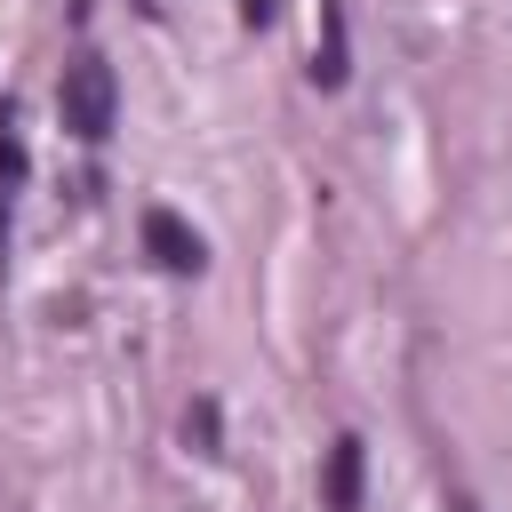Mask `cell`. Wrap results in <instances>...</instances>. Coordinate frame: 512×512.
Masks as SVG:
<instances>
[{"mask_svg":"<svg viewBox=\"0 0 512 512\" xmlns=\"http://www.w3.org/2000/svg\"><path fill=\"white\" fill-rule=\"evenodd\" d=\"M56 112H64V128H72L80 144H104L112 120H120V80H112V64H104V56H72L64 80H56Z\"/></svg>","mask_w":512,"mask_h":512,"instance_id":"obj_1","label":"cell"},{"mask_svg":"<svg viewBox=\"0 0 512 512\" xmlns=\"http://www.w3.org/2000/svg\"><path fill=\"white\" fill-rule=\"evenodd\" d=\"M144 248H152L160 272H200V264H208V240H200L176 208H144Z\"/></svg>","mask_w":512,"mask_h":512,"instance_id":"obj_2","label":"cell"},{"mask_svg":"<svg viewBox=\"0 0 512 512\" xmlns=\"http://www.w3.org/2000/svg\"><path fill=\"white\" fill-rule=\"evenodd\" d=\"M360 480H368V440L360 432H336L328 440V464H320V504L328 512H360Z\"/></svg>","mask_w":512,"mask_h":512,"instance_id":"obj_3","label":"cell"},{"mask_svg":"<svg viewBox=\"0 0 512 512\" xmlns=\"http://www.w3.org/2000/svg\"><path fill=\"white\" fill-rule=\"evenodd\" d=\"M320 32H328V40H320V56H312V80H320V88H344L352 56H344V8H336V0H320Z\"/></svg>","mask_w":512,"mask_h":512,"instance_id":"obj_4","label":"cell"},{"mask_svg":"<svg viewBox=\"0 0 512 512\" xmlns=\"http://www.w3.org/2000/svg\"><path fill=\"white\" fill-rule=\"evenodd\" d=\"M184 432L200 440V456H224V424H216V400H192V416H184Z\"/></svg>","mask_w":512,"mask_h":512,"instance_id":"obj_5","label":"cell"},{"mask_svg":"<svg viewBox=\"0 0 512 512\" xmlns=\"http://www.w3.org/2000/svg\"><path fill=\"white\" fill-rule=\"evenodd\" d=\"M0 176H8V184L24 176V144H16V128H8V120H0Z\"/></svg>","mask_w":512,"mask_h":512,"instance_id":"obj_6","label":"cell"},{"mask_svg":"<svg viewBox=\"0 0 512 512\" xmlns=\"http://www.w3.org/2000/svg\"><path fill=\"white\" fill-rule=\"evenodd\" d=\"M272 16H280V8H272V0H240V24H256V32H264V24H272Z\"/></svg>","mask_w":512,"mask_h":512,"instance_id":"obj_7","label":"cell"},{"mask_svg":"<svg viewBox=\"0 0 512 512\" xmlns=\"http://www.w3.org/2000/svg\"><path fill=\"white\" fill-rule=\"evenodd\" d=\"M448 512H480V504H472V496H448Z\"/></svg>","mask_w":512,"mask_h":512,"instance_id":"obj_8","label":"cell"}]
</instances>
